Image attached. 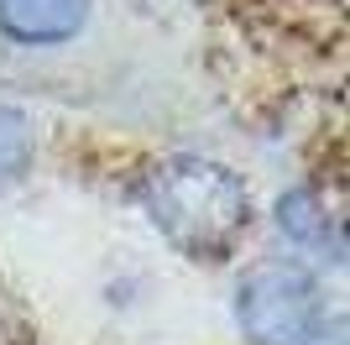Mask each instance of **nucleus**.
Listing matches in <instances>:
<instances>
[{
	"label": "nucleus",
	"instance_id": "1",
	"mask_svg": "<svg viewBox=\"0 0 350 345\" xmlns=\"http://www.w3.org/2000/svg\"><path fill=\"white\" fill-rule=\"evenodd\" d=\"M142 204L152 225L199 261L230 257L251 225V194L225 162L209 157H167L146 172Z\"/></svg>",
	"mask_w": 350,
	"mask_h": 345
},
{
	"label": "nucleus",
	"instance_id": "2",
	"mask_svg": "<svg viewBox=\"0 0 350 345\" xmlns=\"http://www.w3.org/2000/svg\"><path fill=\"white\" fill-rule=\"evenodd\" d=\"M235 314L251 345H308L329 324L319 277L298 261H256L235 293Z\"/></svg>",
	"mask_w": 350,
	"mask_h": 345
},
{
	"label": "nucleus",
	"instance_id": "3",
	"mask_svg": "<svg viewBox=\"0 0 350 345\" xmlns=\"http://www.w3.org/2000/svg\"><path fill=\"white\" fill-rule=\"evenodd\" d=\"M89 21V0H0V31L16 42H68Z\"/></svg>",
	"mask_w": 350,
	"mask_h": 345
},
{
	"label": "nucleus",
	"instance_id": "4",
	"mask_svg": "<svg viewBox=\"0 0 350 345\" xmlns=\"http://www.w3.org/2000/svg\"><path fill=\"white\" fill-rule=\"evenodd\" d=\"M278 220H282V230H288L298 246L324 251V257L340 261V251H345V246H340V209L329 215V204H324L314 188H293V194H282Z\"/></svg>",
	"mask_w": 350,
	"mask_h": 345
},
{
	"label": "nucleus",
	"instance_id": "5",
	"mask_svg": "<svg viewBox=\"0 0 350 345\" xmlns=\"http://www.w3.org/2000/svg\"><path fill=\"white\" fill-rule=\"evenodd\" d=\"M31 152H37V131H31L27 110L0 100V188H11L31 168Z\"/></svg>",
	"mask_w": 350,
	"mask_h": 345
},
{
	"label": "nucleus",
	"instance_id": "6",
	"mask_svg": "<svg viewBox=\"0 0 350 345\" xmlns=\"http://www.w3.org/2000/svg\"><path fill=\"white\" fill-rule=\"evenodd\" d=\"M0 345H37L27 314H21V303L5 298V293H0Z\"/></svg>",
	"mask_w": 350,
	"mask_h": 345
}]
</instances>
